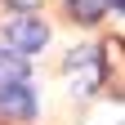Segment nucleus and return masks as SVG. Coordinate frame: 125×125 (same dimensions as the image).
Here are the masks:
<instances>
[{"instance_id":"obj_1","label":"nucleus","mask_w":125,"mask_h":125,"mask_svg":"<svg viewBox=\"0 0 125 125\" xmlns=\"http://www.w3.org/2000/svg\"><path fill=\"white\" fill-rule=\"evenodd\" d=\"M0 116H13V121H31V116H36V89H31L27 81L0 85Z\"/></svg>"},{"instance_id":"obj_2","label":"nucleus","mask_w":125,"mask_h":125,"mask_svg":"<svg viewBox=\"0 0 125 125\" xmlns=\"http://www.w3.org/2000/svg\"><path fill=\"white\" fill-rule=\"evenodd\" d=\"M9 45L18 54H36V49L49 45V27L40 18H18V22H9Z\"/></svg>"},{"instance_id":"obj_3","label":"nucleus","mask_w":125,"mask_h":125,"mask_svg":"<svg viewBox=\"0 0 125 125\" xmlns=\"http://www.w3.org/2000/svg\"><path fill=\"white\" fill-rule=\"evenodd\" d=\"M67 67H72V72L81 67V76H72L76 94H89L94 85H98V76H103V67H98V49H89V45H85V49H72V54H67Z\"/></svg>"},{"instance_id":"obj_4","label":"nucleus","mask_w":125,"mask_h":125,"mask_svg":"<svg viewBox=\"0 0 125 125\" xmlns=\"http://www.w3.org/2000/svg\"><path fill=\"white\" fill-rule=\"evenodd\" d=\"M22 76H27V62L18 54H5V49H0V85H13V81H22Z\"/></svg>"},{"instance_id":"obj_5","label":"nucleus","mask_w":125,"mask_h":125,"mask_svg":"<svg viewBox=\"0 0 125 125\" xmlns=\"http://www.w3.org/2000/svg\"><path fill=\"white\" fill-rule=\"evenodd\" d=\"M67 9H72L76 22H98L107 5H103V0H67Z\"/></svg>"},{"instance_id":"obj_6","label":"nucleus","mask_w":125,"mask_h":125,"mask_svg":"<svg viewBox=\"0 0 125 125\" xmlns=\"http://www.w3.org/2000/svg\"><path fill=\"white\" fill-rule=\"evenodd\" d=\"M5 5H13V9H22V13H27V9H36L40 0H5Z\"/></svg>"},{"instance_id":"obj_7","label":"nucleus","mask_w":125,"mask_h":125,"mask_svg":"<svg viewBox=\"0 0 125 125\" xmlns=\"http://www.w3.org/2000/svg\"><path fill=\"white\" fill-rule=\"evenodd\" d=\"M103 5H112V9H121V5H125V0H103Z\"/></svg>"}]
</instances>
